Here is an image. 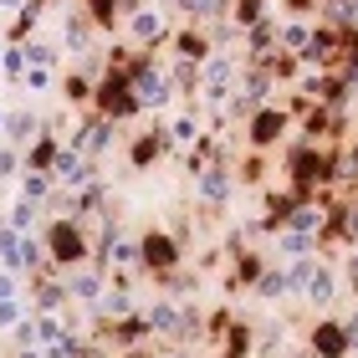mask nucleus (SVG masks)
I'll return each mask as SVG.
<instances>
[{"label":"nucleus","mask_w":358,"mask_h":358,"mask_svg":"<svg viewBox=\"0 0 358 358\" xmlns=\"http://www.w3.org/2000/svg\"><path fill=\"white\" fill-rule=\"evenodd\" d=\"M317 353L338 358V353H343V333H338V328H317Z\"/></svg>","instance_id":"f257e3e1"},{"label":"nucleus","mask_w":358,"mask_h":358,"mask_svg":"<svg viewBox=\"0 0 358 358\" xmlns=\"http://www.w3.org/2000/svg\"><path fill=\"white\" fill-rule=\"evenodd\" d=\"M276 134H282V118H276V113H266V118H256V143H271Z\"/></svg>","instance_id":"f03ea898"}]
</instances>
